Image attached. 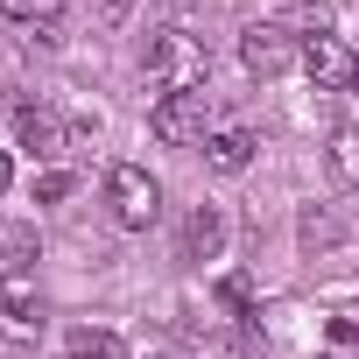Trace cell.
<instances>
[{
  "mask_svg": "<svg viewBox=\"0 0 359 359\" xmlns=\"http://www.w3.org/2000/svg\"><path fill=\"white\" fill-rule=\"evenodd\" d=\"M352 71H359V57L338 36H303V78L317 92H352Z\"/></svg>",
  "mask_w": 359,
  "mask_h": 359,
  "instance_id": "obj_7",
  "label": "cell"
},
{
  "mask_svg": "<svg viewBox=\"0 0 359 359\" xmlns=\"http://www.w3.org/2000/svg\"><path fill=\"white\" fill-rule=\"evenodd\" d=\"M8 184H15V155L0 148V198H8Z\"/></svg>",
  "mask_w": 359,
  "mask_h": 359,
  "instance_id": "obj_16",
  "label": "cell"
},
{
  "mask_svg": "<svg viewBox=\"0 0 359 359\" xmlns=\"http://www.w3.org/2000/svg\"><path fill=\"white\" fill-rule=\"evenodd\" d=\"M352 92H359V71H352Z\"/></svg>",
  "mask_w": 359,
  "mask_h": 359,
  "instance_id": "obj_17",
  "label": "cell"
},
{
  "mask_svg": "<svg viewBox=\"0 0 359 359\" xmlns=\"http://www.w3.org/2000/svg\"><path fill=\"white\" fill-rule=\"evenodd\" d=\"M219 247H226V219H219V205H198L184 219V233H176V254L184 261H219Z\"/></svg>",
  "mask_w": 359,
  "mask_h": 359,
  "instance_id": "obj_9",
  "label": "cell"
},
{
  "mask_svg": "<svg viewBox=\"0 0 359 359\" xmlns=\"http://www.w3.org/2000/svg\"><path fill=\"white\" fill-rule=\"evenodd\" d=\"M324 162H331V184L338 191H359V127H338L331 148H324Z\"/></svg>",
  "mask_w": 359,
  "mask_h": 359,
  "instance_id": "obj_10",
  "label": "cell"
},
{
  "mask_svg": "<svg viewBox=\"0 0 359 359\" xmlns=\"http://www.w3.org/2000/svg\"><path fill=\"white\" fill-rule=\"evenodd\" d=\"M289 64H303V43H296L282 22H254V29L240 36V71H247V78L268 85V78H282Z\"/></svg>",
  "mask_w": 359,
  "mask_h": 359,
  "instance_id": "obj_4",
  "label": "cell"
},
{
  "mask_svg": "<svg viewBox=\"0 0 359 359\" xmlns=\"http://www.w3.org/2000/svg\"><path fill=\"white\" fill-rule=\"evenodd\" d=\"M71 184H78L71 169H43V176H36V205H57V198H71Z\"/></svg>",
  "mask_w": 359,
  "mask_h": 359,
  "instance_id": "obj_13",
  "label": "cell"
},
{
  "mask_svg": "<svg viewBox=\"0 0 359 359\" xmlns=\"http://www.w3.org/2000/svg\"><path fill=\"white\" fill-rule=\"evenodd\" d=\"M226 303H233V310H247V303H254V289H247V275H226Z\"/></svg>",
  "mask_w": 359,
  "mask_h": 359,
  "instance_id": "obj_15",
  "label": "cell"
},
{
  "mask_svg": "<svg viewBox=\"0 0 359 359\" xmlns=\"http://www.w3.org/2000/svg\"><path fill=\"white\" fill-rule=\"evenodd\" d=\"M0 15L22 22V29H57L64 22V0H0Z\"/></svg>",
  "mask_w": 359,
  "mask_h": 359,
  "instance_id": "obj_11",
  "label": "cell"
},
{
  "mask_svg": "<svg viewBox=\"0 0 359 359\" xmlns=\"http://www.w3.org/2000/svg\"><path fill=\"white\" fill-rule=\"evenodd\" d=\"M148 134H155L162 148H205V134H212V99H205V92H162L155 113H148Z\"/></svg>",
  "mask_w": 359,
  "mask_h": 359,
  "instance_id": "obj_3",
  "label": "cell"
},
{
  "mask_svg": "<svg viewBox=\"0 0 359 359\" xmlns=\"http://www.w3.org/2000/svg\"><path fill=\"white\" fill-rule=\"evenodd\" d=\"M198 359H247V345H233V338H205Z\"/></svg>",
  "mask_w": 359,
  "mask_h": 359,
  "instance_id": "obj_14",
  "label": "cell"
},
{
  "mask_svg": "<svg viewBox=\"0 0 359 359\" xmlns=\"http://www.w3.org/2000/svg\"><path fill=\"white\" fill-rule=\"evenodd\" d=\"M254 148H261V141H254V127H240V120H226V127L205 134V162H212L219 176H240V169L254 162Z\"/></svg>",
  "mask_w": 359,
  "mask_h": 359,
  "instance_id": "obj_8",
  "label": "cell"
},
{
  "mask_svg": "<svg viewBox=\"0 0 359 359\" xmlns=\"http://www.w3.org/2000/svg\"><path fill=\"white\" fill-rule=\"evenodd\" d=\"M0 331H8V338H36L43 331V289H36L29 268L0 275Z\"/></svg>",
  "mask_w": 359,
  "mask_h": 359,
  "instance_id": "obj_6",
  "label": "cell"
},
{
  "mask_svg": "<svg viewBox=\"0 0 359 359\" xmlns=\"http://www.w3.org/2000/svg\"><path fill=\"white\" fill-rule=\"evenodd\" d=\"M106 205H113V226L148 233V226L162 219V184H155L141 162H113V169H106Z\"/></svg>",
  "mask_w": 359,
  "mask_h": 359,
  "instance_id": "obj_2",
  "label": "cell"
},
{
  "mask_svg": "<svg viewBox=\"0 0 359 359\" xmlns=\"http://www.w3.org/2000/svg\"><path fill=\"white\" fill-rule=\"evenodd\" d=\"M148 78H155L162 92H205V85H212V50H205V36H191V29H155V43H148Z\"/></svg>",
  "mask_w": 359,
  "mask_h": 359,
  "instance_id": "obj_1",
  "label": "cell"
},
{
  "mask_svg": "<svg viewBox=\"0 0 359 359\" xmlns=\"http://www.w3.org/2000/svg\"><path fill=\"white\" fill-rule=\"evenodd\" d=\"M71 359H127V345L113 338V331H71Z\"/></svg>",
  "mask_w": 359,
  "mask_h": 359,
  "instance_id": "obj_12",
  "label": "cell"
},
{
  "mask_svg": "<svg viewBox=\"0 0 359 359\" xmlns=\"http://www.w3.org/2000/svg\"><path fill=\"white\" fill-rule=\"evenodd\" d=\"M15 134H22V148H36V155H78V148H85V120H57L50 106H22V113H15Z\"/></svg>",
  "mask_w": 359,
  "mask_h": 359,
  "instance_id": "obj_5",
  "label": "cell"
}]
</instances>
